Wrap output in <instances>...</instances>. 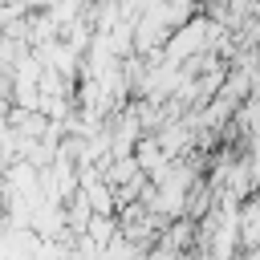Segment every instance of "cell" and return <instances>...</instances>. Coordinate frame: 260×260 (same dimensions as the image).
Wrapping results in <instances>:
<instances>
[{
	"label": "cell",
	"instance_id": "obj_1",
	"mask_svg": "<svg viewBox=\"0 0 260 260\" xmlns=\"http://www.w3.org/2000/svg\"><path fill=\"white\" fill-rule=\"evenodd\" d=\"M240 240L248 248H260V191L240 207Z\"/></svg>",
	"mask_w": 260,
	"mask_h": 260
}]
</instances>
